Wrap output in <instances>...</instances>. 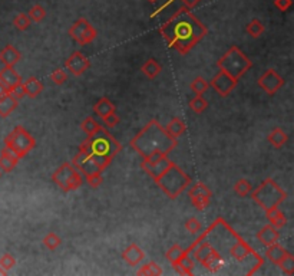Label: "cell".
Returning <instances> with one entry per match:
<instances>
[{
    "mask_svg": "<svg viewBox=\"0 0 294 276\" xmlns=\"http://www.w3.org/2000/svg\"><path fill=\"white\" fill-rule=\"evenodd\" d=\"M205 233L218 243H221L220 247L210 242L217 249V252L221 255V258L225 261V265L228 261L239 263L240 266L246 268L247 276H253L264 265V258L261 255L255 252L223 217H217L214 223L208 226Z\"/></svg>",
    "mask_w": 294,
    "mask_h": 276,
    "instance_id": "cell-1",
    "label": "cell"
},
{
    "mask_svg": "<svg viewBox=\"0 0 294 276\" xmlns=\"http://www.w3.org/2000/svg\"><path fill=\"white\" fill-rule=\"evenodd\" d=\"M159 33L168 46L180 55H187L208 35V28L188 8L177 10L165 23L161 24Z\"/></svg>",
    "mask_w": 294,
    "mask_h": 276,
    "instance_id": "cell-2",
    "label": "cell"
},
{
    "mask_svg": "<svg viewBox=\"0 0 294 276\" xmlns=\"http://www.w3.org/2000/svg\"><path fill=\"white\" fill-rule=\"evenodd\" d=\"M129 145L146 158L152 154H169L178 145V140L172 138L157 119H151L142 130L131 140Z\"/></svg>",
    "mask_w": 294,
    "mask_h": 276,
    "instance_id": "cell-3",
    "label": "cell"
},
{
    "mask_svg": "<svg viewBox=\"0 0 294 276\" xmlns=\"http://www.w3.org/2000/svg\"><path fill=\"white\" fill-rule=\"evenodd\" d=\"M79 147L92 156L99 171H104L111 164L115 156L122 150L120 141L111 135L106 128H102L92 137H86V140L80 142Z\"/></svg>",
    "mask_w": 294,
    "mask_h": 276,
    "instance_id": "cell-4",
    "label": "cell"
},
{
    "mask_svg": "<svg viewBox=\"0 0 294 276\" xmlns=\"http://www.w3.org/2000/svg\"><path fill=\"white\" fill-rule=\"evenodd\" d=\"M159 189L169 198L175 200L190 187L191 177L172 160H169L167 167L161 171L157 179H154Z\"/></svg>",
    "mask_w": 294,
    "mask_h": 276,
    "instance_id": "cell-5",
    "label": "cell"
},
{
    "mask_svg": "<svg viewBox=\"0 0 294 276\" xmlns=\"http://www.w3.org/2000/svg\"><path fill=\"white\" fill-rule=\"evenodd\" d=\"M250 194H251V198L257 203V206H260L264 212L280 207V205L283 202H286L288 197L286 190L281 189L278 186V183L273 180L271 177L264 179L261 184L257 189H253Z\"/></svg>",
    "mask_w": 294,
    "mask_h": 276,
    "instance_id": "cell-6",
    "label": "cell"
},
{
    "mask_svg": "<svg viewBox=\"0 0 294 276\" xmlns=\"http://www.w3.org/2000/svg\"><path fill=\"white\" fill-rule=\"evenodd\" d=\"M217 66L220 71H224L230 77L240 79L247 71L251 69L253 62L239 46H231L218 61Z\"/></svg>",
    "mask_w": 294,
    "mask_h": 276,
    "instance_id": "cell-7",
    "label": "cell"
},
{
    "mask_svg": "<svg viewBox=\"0 0 294 276\" xmlns=\"http://www.w3.org/2000/svg\"><path fill=\"white\" fill-rule=\"evenodd\" d=\"M36 147V140L22 126L15 127L5 138V148L13 153L19 160L24 158Z\"/></svg>",
    "mask_w": 294,
    "mask_h": 276,
    "instance_id": "cell-8",
    "label": "cell"
},
{
    "mask_svg": "<svg viewBox=\"0 0 294 276\" xmlns=\"http://www.w3.org/2000/svg\"><path fill=\"white\" fill-rule=\"evenodd\" d=\"M52 182L55 183L59 189L69 193L73 190H78L83 184L82 173L76 167L72 166V163H64L56 168L52 174Z\"/></svg>",
    "mask_w": 294,
    "mask_h": 276,
    "instance_id": "cell-9",
    "label": "cell"
},
{
    "mask_svg": "<svg viewBox=\"0 0 294 276\" xmlns=\"http://www.w3.org/2000/svg\"><path fill=\"white\" fill-rule=\"evenodd\" d=\"M68 35L80 46H86L92 43L98 36L96 29L91 24V22L85 17H79L76 22H73L68 31Z\"/></svg>",
    "mask_w": 294,
    "mask_h": 276,
    "instance_id": "cell-10",
    "label": "cell"
},
{
    "mask_svg": "<svg viewBox=\"0 0 294 276\" xmlns=\"http://www.w3.org/2000/svg\"><path fill=\"white\" fill-rule=\"evenodd\" d=\"M284 84H286V79L283 78V77H281L276 69H273V68L264 71L261 77L257 79V85L261 88L266 94L270 95V96L277 94L278 91L284 87Z\"/></svg>",
    "mask_w": 294,
    "mask_h": 276,
    "instance_id": "cell-11",
    "label": "cell"
},
{
    "mask_svg": "<svg viewBox=\"0 0 294 276\" xmlns=\"http://www.w3.org/2000/svg\"><path fill=\"white\" fill-rule=\"evenodd\" d=\"M188 197H190L191 205L194 206L198 212L205 210L213 198V191L210 190L207 184L204 183H197L188 190Z\"/></svg>",
    "mask_w": 294,
    "mask_h": 276,
    "instance_id": "cell-12",
    "label": "cell"
},
{
    "mask_svg": "<svg viewBox=\"0 0 294 276\" xmlns=\"http://www.w3.org/2000/svg\"><path fill=\"white\" fill-rule=\"evenodd\" d=\"M208 84L220 96H227L236 89L237 84H239V79L232 78L224 71H218Z\"/></svg>",
    "mask_w": 294,
    "mask_h": 276,
    "instance_id": "cell-13",
    "label": "cell"
},
{
    "mask_svg": "<svg viewBox=\"0 0 294 276\" xmlns=\"http://www.w3.org/2000/svg\"><path fill=\"white\" fill-rule=\"evenodd\" d=\"M66 69L71 72L73 77H80L91 68V61L87 59L80 51H75L65 62Z\"/></svg>",
    "mask_w": 294,
    "mask_h": 276,
    "instance_id": "cell-14",
    "label": "cell"
},
{
    "mask_svg": "<svg viewBox=\"0 0 294 276\" xmlns=\"http://www.w3.org/2000/svg\"><path fill=\"white\" fill-rule=\"evenodd\" d=\"M0 82L8 88L9 92L15 88L20 87L23 79L22 77L15 71V66H5L2 71H0Z\"/></svg>",
    "mask_w": 294,
    "mask_h": 276,
    "instance_id": "cell-15",
    "label": "cell"
},
{
    "mask_svg": "<svg viewBox=\"0 0 294 276\" xmlns=\"http://www.w3.org/2000/svg\"><path fill=\"white\" fill-rule=\"evenodd\" d=\"M122 259L129 266H138L145 259V252L136 243H129L127 249L122 252Z\"/></svg>",
    "mask_w": 294,
    "mask_h": 276,
    "instance_id": "cell-16",
    "label": "cell"
},
{
    "mask_svg": "<svg viewBox=\"0 0 294 276\" xmlns=\"http://www.w3.org/2000/svg\"><path fill=\"white\" fill-rule=\"evenodd\" d=\"M257 239H258V242H260L262 246L267 247V246H270L273 245V243L278 242V239H280V232H278L277 228L271 226L270 223H269V224L262 226L261 229L257 232Z\"/></svg>",
    "mask_w": 294,
    "mask_h": 276,
    "instance_id": "cell-17",
    "label": "cell"
},
{
    "mask_svg": "<svg viewBox=\"0 0 294 276\" xmlns=\"http://www.w3.org/2000/svg\"><path fill=\"white\" fill-rule=\"evenodd\" d=\"M22 88L24 91V96H29L31 99H35L42 94L45 87H43L40 79H38L36 77H31V78H27L22 82Z\"/></svg>",
    "mask_w": 294,
    "mask_h": 276,
    "instance_id": "cell-18",
    "label": "cell"
},
{
    "mask_svg": "<svg viewBox=\"0 0 294 276\" xmlns=\"http://www.w3.org/2000/svg\"><path fill=\"white\" fill-rule=\"evenodd\" d=\"M22 59V54L13 45H8L0 51V62L5 66H15Z\"/></svg>",
    "mask_w": 294,
    "mask_h": 276,
    "instance_id": "cell-19",
    "label": "cell"
},
{
    "mask_svg": "<svg viewBox=\"0 0 294 276\" xmlns=\"http://www.w3.org/2000/svg\"><path fill=\"white\" fill-rule=\"evenodd\" d=\"M112 112H116V105L112 103L108 96H102V98H101L99 101H96L95 105H94V114L101 119L105 118L106 115H109Z\"/></svg>",
    "mask_w": 294,
    "mask_h": 276,
    "instance_id": "cell-20",
    "label": "cell"
},
{
    "mask_svg": "<svg viewBox=\"0 0 294 276\" xmlns=\"http://www.w3.org/2000/svg\"><path fill=\"white\" fill-rule=\"evenodd\" d=\"M19 163V158L10 153L8 148H3L0 151V171L2 173H10L15 170V167L17 166Z\"/></svg>",
    "mask_w": 294,
    "mask_h": 276,
    "instance_id": "cell-21",
    "label": "cell"
},
{
    "mask_svg": "<svg viewBox=\"0 0 294 276\" xmlns=\"http://www.w3.org/2000/svg\"><path fill=\"white\" fill-rule=\"evenodd\" d=\"M17 105H19V101L10 92L2 95L0 96V117L2 118L9 117L13 111L16 110Z\"/></svg>",
    "mask_w": 294,
    "mask_h": 276,
    "instance_id": "cell-22",
    "label": "cell"
},
{
    "mask_svg": "<svg viewBox=\"0 0 294 276\" xmlns=\"http://www.w3.org/2000/svg\"><path fill=\"white\" fill-rule=\"evenodd\" d=\"M287 250L283 247V246L280 245V243H273V245L267 246V249H266V253H264V256L271 262V263H274V265H278L280 262L283 261L284 258L287 256Z\"/></svg>",
    "mask_w": 294,
    "mask_h": 276,
    "instance_id": "cell-23",
    "label": "cell"
},
{
    "mask_svg": "<svg viewBox=\"0 0 294 276\" xmlns=\"http://www.w3.org/2000/svg\"><path fill=\"white\" fill-rule=\"evenodd\" d=\"M164 128H165V131H167L168 134L171 135L172 138L178 140L181 135L185 134V131H187V124L184 122V119L178 118V117H174V118L168 122V126L164 127Z\"/></svg>",
    "mask_w": 294,
    "mask_h": 276,
    "instance_id": "cell-24",
    "label": "cell"
},
{
    "mask_svg": "<svg viewBox=\"0 0 294 276\" xmlns=\"http://www.w3.org/2000/svg\"><path fill=\"white\" fill-rule=\"evenodd\" d=\"M266 219L269 220L271 226L281 229L287 224V216L278 207L276 209H271V210H266Z\"/></svg>",
    "mask_w": 294,
    "mask_h": 276,
    "instance_id": "cell-25",
    "label": "cell"
},
{
    "mask_svg": "<svg viewBox=\"0 0 294 276\" xmlns=\"http://www.w3.org/2000/svg\"><path fill=\"white\" fill-rule=\"evenodd\" d=\"M267 141L270 142L274 148L280 150V148H283L287 144V141H288V135H287L281 128H274V130H271L270 134L267 137Z\"/></svg>",
    "mask_w": 294,
    "mask_h": 276,
    "instance_id": "cell-26",
    "label": "cell"
},
{
    "mask_svg": "<svg viewBox=\"0 0 294 276\" xmlns=\"http://www.w3.org/2000/svg\"><path fill=\"white\" fill-rule=\"evenodd\" d=\"M187 255H190L188 249H183L180 245H172L168 249V252L165 253V258H167V261L169 262L172 266H175L178 262L183 261V258L187 256Z\"/></svg>",
    "mask_w": 294,
    "mask_h": 276,
    "instance_id": "cell-27",
    "label": "cell"
},
{
    "mask_svg": "<svg viewBox=\"0 0 294 276\" xmlns=\"http://www.w3.org/2000/svg\"><path fill=\"white\" fill-rule=\"evenodd\" d=\"M141 71H142V73L146 78L152 81V79L157 78L159 73L162 72V66H161V63L157 62V59L151 58V59H148L146 62L143 63Z\"/></svg>",
    "mask_w": 294,
    "mask_h": 276,
    "instance_id": "cell-28",
    "label": "cell"
},
{
    "mask_svg": "<svg viewBox=\"0 0 294 276\" xmlns=\"http://www.w3.org/2000/svg\"><path fill=\"white\" fill-rule=\"evenodd\" d=\"M102 128H104V127L101 126V124H99V122H98L94 117H86V118L80 122V130L86 134V137H92V135H95L96 133H99Z\"/></svg>",
    "mask_w": 294,
    "mask_h": 276,
    "instance_id": "cell-29",
    "label": "cell"
},
{
    "mask_svg": "<svg viewBox=\"0 0 294 276\" xmlns=\"http://www.w3.org/2000/svg\"><path fill=\"white\" fill-rule=\"evenodd\" d=\"M136 275L139 276H161L164 275V270L162 268L159 266L158 263H155V262H148V263H145L142 265L141 268L136 270Z\"/></svg>",
    "mask_w": 294,
    "mask_h": 276,
    "instance_id": "cell-30",
    "label": "cell"
},
{
    "mask_svg": "<svg viewBox=\"0 0 294 276\" xmlns=\"http://www.w3.org/2000/svg\"><path fill=\"white\" fill-rule=\"evenodd\" d=\"M172 268L181 275H192L194 273V259H191L190 255L184 256L183 261H180Z\"/></svg>",
    "mask_w": 294,
    "mask_h": 276,
    "instance_id": "cell-31",
    "label": "cell"
},
{
    "mask_svg": "<svg viewBox=\"0 0 294 276\" xmlns=\"http://www.w3.org/2000/svg\"><path fill=\"white\" fill-rule=\"evenodd\" d=\"M264 31H266V28H264V24H262L260 19H251L246 26V32L253 39L260 38L262 33H264Z\"/></svg>",
    "mask_w": 294,
    "mask_h": 276,
    "instance_id": "cell-32",
    "label": "cell"
},
{
    "mask_svg": "<svg viewBox=\"0 0 294 276\" xmlns=\"http://www.w3.org/2000/svg\"><path fill=\"white\" fill-rule=\"evenodd\" d=\"M42 242H43L45 247H46L48 250H50V252L56 250L59 246L62 245V239L57 236L55 232H49V233H46Z\"/></svg>",
    "mask_w": 294,
    "mask_h": 276,
    "instance_id": "cell-33",
    "label": "cell"
},
{
    "mask_svg": "<svg viewBox=\"0 0 294 276\" xmlns=\"http://www.w3.org/2000/svg\"><path fill=\"white\" fill-rule=\"evenodd\" d=\"M253 191V184L247 179H240L239 182L234 184V193L240 197H247Z\"/></svg>",
    "mask_w": 294,
    "mask_h": 276,
    "instance_id": "cell-34",
    "label": "cell"
},
{
    "mask_svg": "<svg viewBox=\"0 0 294 276\" xmlns=\"http://www.w3.org/2000/svg\"><path fill=\"white\" fill-rule=\"evenodd\" d=\"M208 101L202 96V95H197L195 98H192L188 104V107H190V110H192L195 114H202L204 111L208 108Z\"/></svg>",
    "mask_w": 294,
    "mask_h": 276,
    "instance_id": "cell-35",
    "label": "cell"
},
{
    "mask_svg": "<svg viewBox=\"0 0 294 276\" xmlns=\"http://www.w3.org/2000/svg\"><path fill=\"white\" fill-rule=\"evenodd\" d=\"M190 88L191 91L195 95H202L208 91L210 84H208V81H205L202 77H197L195 79H192V82L190 84Z\"/></svg>",
    "mask_w": 294,
    "mask_h": 276,
    "instance_id": "cell-36",
    "label": "cell"
},
{
    "mask_svg": "<svg viewBox=\"0 0 294 276\" xmlns=\"http://www.w3.org/2000/svg\"><path fill=\"white\" fill-rule=\"evenodd\" d=\"M277 266L283 270V273H284V275H288V276L294 275V256L293 255H291L290 252L287 253L286 258L280 262Z\"/></svg>",
    "mask_w": 294,
    "mask_h": 276,
    "instance_id": "cell-37",
    "label": "cell"
},
{
    "mask_svg": "<svg viewBox=\"0 0 294 276\" xmlns=\"http://www.w3.org/2000/svg\"><path fill=\"white\" fill-rule=\"evenodd\" d=\"M27 16H29L31 20L36 22V23H40V22L46 17V9L43 8V6H40V5H35V6L31 8V10L27 12Z\"/></svg>",
    "mask_w": 294,
    "mask_h": 276,
    "instance_id": "cell-38",
    "label": "cell"
},
{
    "mask_svg": "<svg viewBox=\"0 0 294 276\" xmlns=\"http://www.w3.org/2000/svg\"><path fill=\"white\" fill-rule=\"evenodd\" d=\"M13 26H15L19 32L27 31L29 26H31V19H29L27 13H19V15L15 16V19H13Z\"/></svg>",
    "mask_w": 294,
    "mask_h": 276,
    "instance_id": "cell-39",
    "label": "cell"
},
{
    "mask_svg": "<svg viewBox=\"0 0 294 276\" xmlns=\"http://www.w3.org/2000/svg\"><path fill=\"white\" fill-rule=\"evenodd\" d=\"M184 228L185 230L190 233V235H199L201 233V230H202V226H201V223L197 217H190V219H187L185 223H184Z\"/></svg>",
    "mask_w": 294,
    "mask_h": 276,
    "instance_id": "cell-40",
    "label": "cell"
},
{
    "mask_svg": "<svg viewBox=\"0 0 294 276\" xmlns=\"http://www.w3.org/2000/svg\"><path fill=\"white\" fill-rule=\"evenodd\" d=\"M85 180H86V183L92 189H96V187H99L104 183L102 171H92V173L85 174Z\"/></svg>",
    "mask_w": 294,
    "mask_h": 276,
    "instance_id": "cell-41",
    "label": "cell"
},
{
    "mask_svg": "<svg viewBox=\"0 0 294 276\" xmlns=\"http://www.w3.org/2000/svg\"><path fill=\"white\" fill-rule=\"evenodd\" d=\"M0 266L5 269V270H10V269H13L16 266V259H15V256H12L10 253H5V255H2V258H0Z\"/></svg>",
    "mask_w": 294,
    "mask_h": 276,
    "instance_id": "cell-42",
    "label": "cell"
},
{
    "mask_svg": "<svg viewBox=\"0 0 294 276\" xmlns=\"http://www.w3.org/2000/svg\"><path fill=\"white\" fill-rule=\"evenodd\" d=\"M49 78H50V81H52L53 84H56V85H62V84L66 82L68 75H66V72H65L62 68H57V69H55V71L50 73Z\"/></svg>",
    "mask_w": 294,
    "mask_h": 276,
    "instance_id": "cell-43",
    "label": "cell"
},
{
    "mask_svg": "<svg viewBox=\"0 0 294 276\" xmlns=\"http://www.w3.org/2000/svg\"><path fill=\"white\" fill-rule=\"evenodd\" d=\"M102 121H104V124L106 128H115V127L120 124V117L116 115V112H112V114H109V115H106L105 118H102Z\"/></svg>",
    "mask_w": 294,
    "mask_h": 276,
    "instance_id": "cell-44",
    "label": "cell"
},
{
    "mask_svg": "<svg viewBox=\"0 0 294 276\" xmlns=\"http://www.w3.org/2000/svg\"><path fill=\"white\" fill-rule=\"evenodd\" d=\"M291 5H293V0H274V6H276L280 12H283V13L291 8Z\"/></svg>",
    "mask_w": 294,
    "mask_h": 276,
    "instance_id": "cell-45",
    "label": "cell"
},
{
    "mask_svg": "<svg viewBox=\"0 0 294 276\" xmlns=\"http://www.w3.org/2000/svg\"><path fill=\"white\" fill-rule=\"evenodd\" d=\"M181 2H183L184 5H185V8L192 9V8H195V6L198 5L201 0H181Z\"/></svg>",
    "mask_w": 294,
    "mask_h": 276,
    "instance_id": "cell-46",
    "label": "cell"
},
{
    "mask_svg": "<svg viewBox=\"0 0 294 276\" xmlns=\"http://www.w3.org/2000/svg\"><path fill=\"white\" fill-rule=\"evenodd\" d=\"M9 92V89L6 87H5V85H3V84H2V82H0V96H2V95H5V94H8Z\"/></svg>",
    "mask_w": 294,
    "mask_h": 276,
    "instance_id": "cell-47",
    "label": "cell"
},
{
    "mask_svg": "<svg viewBox=\"0 0 294 276\" xmlns=\"http://www.w3.org/2000/svg\"><path fill=\"white\" fill-rule=\"evenodd\" d=\"M0 275H2V276L8 275V270H5V269H3V268H2V266H0Z\"/></svg>",
    "mask_w": 294,
    "mask_h": 276,
    "instance_id": "cell-48",
    "label": "cell"
},
{
    "mask_svg": "<svg viewBox=\"0 0 294 276\" xmlns=\"http://www.w3.org/2000/svg\"><path fill=\"white\" fill-rule=\"evenodd\" d=\"M148 2H150V3H157L158 0H148Z\"/></svg>",
    "mask_w": 294,
    "mask_h": 276,
    "instance_id": "cell-49",
    "label": "cell"
},
{
    "mask_svg": "<svg viewBox=\"0 0 294 276\" xmlns=\"http://www.w3.org/2000/svg\"><path fill=\"white\" fill-rule=\"evenodd\" d=\"M0 177H2V171H0Z\"/></svg>",
    "mask_w": 294,
    "mask_h": 276,
    "instance_id": "cell-50",
    "label": "cell"
}]
</instances>
